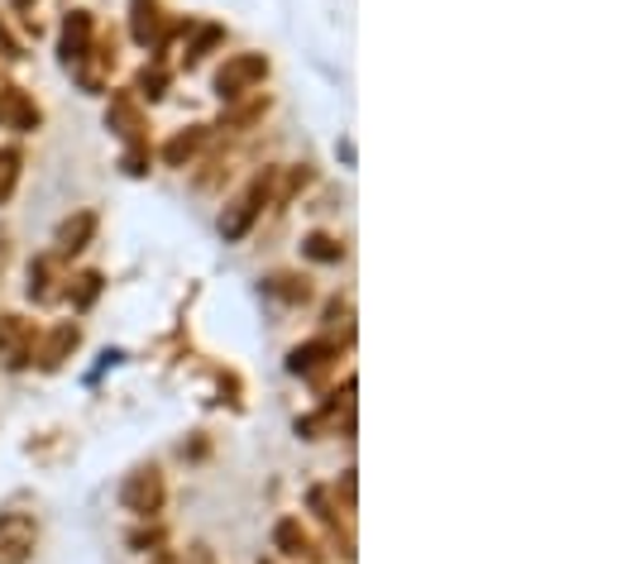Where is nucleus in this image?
Masks as SVG:
<instances>
[{"instance_id": "f257e3e1", "label": "nucleus", "mask_w": 617, "mask_h": 564, "mask_svg": "<svg viewBox=\"0 0 617 564\" xmlns=\"http://www.w3.org/2000/svg\"><path fill=\"white\" fill-rule=\"evenodd\" d=\"M268 196H273V173H259L249 187L235 196V206L226 216H220V234H226V244H235V240H244L249 234V226L259 220V211L268 206Z\"/></svg>"}, {"instance_id": "f03ea898", "label": "nucleus", "mask_w": 617, "mask_h": 564, "mask_svg": "<svg viewBox=\"0 0 617 564\" xmlns=\"http://www.w3.org/2000/svg\"><path fill=\"white\" fill-rule=\"evenodd\" d=\"M268 77V58L264 54H235L220 62V72H216V91H220V101H240L249 96L259 82Z\"/></svg>"}, {"instance_id": "7ed1b4c3", "label": "nucleus", "mask_w": 617, "mask_h": 564, "mask_svg": "<svg viewBox=\"0 0 617 564\" xmlns=\"http://www.w3.org/2000/svg\"><path fill=\"white\" fill-rule=\"evenodd\" d=\"M163 497H168V488H163V474H159L153 464L135 469V474L121 483V507L135 511V517H159V511H163Z\"/></svg>"}, {"instance_id": "20e7f679", "label": "nucleus", "mask_w": 617, "mask_h": 564, "mask_svg": "<svg viewBox=\"0 0 617 564\" xmlns=\"http://www.w3.org/2000/svg\"><path fill=\"white\" fill-rule=\"evenodd\" d=\"M34 545H38L34 517H24V511H5V517H0V564H30Z\"/></svg>"}, {"instance_id": "39448f33", "label": "nucleus", "mask_w": 617, "mask_h": 564, "mask_svg": "<svg viewBox=\"0 0 617 564\" xmlns=\"http://www.w3.org/2000/svg\"><path fill=\"white\" fill-rule=\"evenodd\" d=\"M34 364V325L24 316H0V369H24Z\"/></svg>"}, {"instance_id": "423d86ee", "label": "nucleus", "mask_w": 617, "mask_h": 564, "mask_svg": "<svg viewBox=\"0 0 617 564\" xmlns=\"http://www.w3.org/2000/svg\"><path fill=\"white\" fill-rule=\"evenodd\" d=\"M82 345V331H77L72 321H62V325H54V331L44 335V345L34 349V359H38V369L44 373H54V369H62V364L72 359V349Z\"/></svg>"}, {"instance_id": "0eeeda50", "label": "nucleus", "mask_w": 617, "mask_h": 564, "mask_svg": "<svg viewBox=\"0 0 617 564\" xmlns=\"http://www.w3.org/2000/svg\"><path fill=\"white\" fill-rule=\"evenodd\" d=\"M91 30H96V24H91L87 10H72V15L62 20L58 54H62V62H68V68H82V62H87V54H91Z\"/></svg>"}, {"instance_id": "6e6552de", "label": "nucleus", "mask_w": 617, "mask_h": 564, "mask_svg": "<svg viewBox=\"0 0 617 564\" xmlns=\"http://www.w3.org/2000/svg\"><path fill=\"white\" fill-rule=\"evenodd\" d=\"M106 129H115L125 143H144V115H139V101L129 96V91H115V96H111Z\"/></svg>"}, {"instance_id": "1a4fd4ad", "label": "nucleus", "mask_w": 617, "mask_h": 564, "mask_svg": "<svg viewBox=\"0 0 617 564\" xmlns=\"http://www.w3.org/2000/svg\"><path fill=\"white\" fill-rule=\"evenodd\" d=\"M91 234H96V216L91 211H77L58 226V240H54V258H72L82 254V249L91 244Z\"/></svg>"}, {"instance_id": "9d476101", "label": "nucleus", "mask_w": 617, "mask_h": 564, "mask_svg": "<svg viewBox=\"0 0 617 564\" xmlns=\"http://www.w3.org/2000/svg\"><path fill=\"white\" fill-rule=\"evenodd\" d=\"M331 359H335V345H331V339H307V345H297L293 354H287V369L301 373V378H317Z\"/></svg>"}, {"instance_id": "9b49d317", "label": "nucleus", "mask_w": 617, "mask_h": 564, "mask_svg": "<svg viewBox=\"0 0 617 564\" xmlns=\"http://www.w3.org/2000/svg\"><path fill=\"white\" fill-rule=\"evenodd\" d=\"M206 143V125H192V129H182V135H173L163 143V163L168 168H187L192 163V153Z\"/></svg>"}, {"instance_id": "f8f14e48", "label": "nucleus", "mask_w": 617, "mask_h": 564, "mask_svg": "<svg viewBox=\"0 0 617 564\" xmlns=\"http://www.w3.org/2000/svg\"><path fill=\"white\" fill-rule=\"evenodd\" d=\"M159 0H135L129 5V34H135V44H144L149 48L153 38H159Z\"/></svg>"}, {"instance_id": "ddd939ff", "label": "nucleus", "mask_w": 617, "mask_h": 564, "mask_svg": "<svg viewBox=\"0 0 617 564\" xmlns=\"http://www.w3.org/2000/svg\"><path fill=\"white\" fill-rule=\"evenodd\" d=\"M220 44H226V30H220V24H196V34L187 38V48H182V62L196 68V62L212 54V48H220Z\"/></svg>"}, {"instance_id": "4468645a", "label": "nucleus", "mask_w": 617, "mask_h": 564, "mask_svg": "<svg viewBox=\"0 0 617 564\" xmlns=\"http://www.w3.org/2000/svg\"><path fill=\"white\" fill-rule=\"evenodd\" d=\"M273 545H278L283 555H293V560L311 555V536L301 531V521H297V517H287V521H278V527H273Z\"/></svg>"}, {"instance_id": "2eb2a0df", "label": "nucleus", "mask_w": 617, "mask_h": 564, "mask_svg": "<svg viewBox=\"0 0 617 564\" xmlns=\"http://www.w3.org/2000/svg\"><path fill=\"white\" fill-rule=\"evenodd\" d=\"M96 297H101V273H96V268L77 273V278L68 283V301H72L77 311H87V307H91V301H96Z\"/></svg>"}, {"instance_id": "dca6fc26", "label": "nucleus", "mask_w": 617, "mask_h": 564, "mask_svg": "<svg viewBox=\"0 0 617 564\" xmlns=\"http://www.w3.org/2000/svg\"><path fill=\"white\" fill-rule=\"evenodd\" d=\"M301 254H307V258H317V264H340V258H345V244L317 230V234H307V244H301Z\"/></svg>"}, {"instance_id": "f3484780", "label": "nucleus", "mask_w": 617, "mask_h": 564, "mask_svg": "<svg viewBox=\"0 0 617 564\" xmlns=\"http://www.w3.org/2000/svg\"><path fill=\"white\" fill-rule=\"evenodd\" d=\"M168 91V72L153 62V68H139V77H135V101H159Z\"/></svg>"}, {"instance_id": "a211bd4d", "label": "nucleus", "mask_w": 617, "mask_h": 564, "mask_svg": "<svg viewBox=\"0 0 617 564\" xmlns=\"http://www.w3.org/2000/svg\"><path fill=\"white\" fill-rule=\"evenodd\" d=\"M20 149H0V206L15 196V182H20Z\"/></svg>"}, {"instance_id": "6ab92c4d", "label": "nucleus", "mask_w": 617, "mask_h": 564, "mask_svg": "<svg viewBox=\"0 0 617 564\" xmlns=\"http://www.w3.org/2000/svg\"><path fill=\"white\" fill-rule=\"evenodd\" d=\"M268 292L273 297H283V301H307L311 297V287H307V278H293V273H278V278H268Z\"/></svg>"}, {"instance_id": "aec40b11", "label": "nucleus", "mask_w": 617, "mask_h": 564, "mask_svg": "<svg viewBox=\"0 0 617 564\" xmlns=\"http://www.w3.org/2000/svg\"><path fill=\"white\" fill-rule=\"evenodd\" d=\"M48 268H54V258H38L30 268V297H38V301L48 297Z\"/></svg>"}, {"instance_id": "412c9836", "label": "nucleus", "mask_w": 617, "mask_h": 564, "mask_svg": "<svg viewBox=\"0 0 617 564\" xmlns=\"http://www.w3.org/2000/svg\"><path fill=\"white\" fill-rule=\"evenodd\" d=\"M144 163H149V143H129V153H125V173H129V177H144V173H149Z\"/></svg>"}, {"instance_id": "4be33fe9", "label": "nucleus", "mask_w": 617, "mask_h": 564, "mask_svg": "<svg viewBox=\"0 0 617 564\" xmlns=\"http://www.w3.org/2000/svg\"><path fill=\"white\" fill-rule=\"evenodd\" d=\"M311 507L321 511V521H331V527H335V507H331V493H325V488H311Z\"/></svg>"}, {"instance_id": "5701e85b", "label": "nucleus", "mask_w": 617, "mask_h": 564, "mask_svg": "<svg viewBox=\"0 0 617 564\" xmlns=\"http://www.w3.org/2000/svg\"><path fill=\"white\" fill-rule=\"evenodd\" d=\"M0 58H20V44H15V38H10V30H5V24H0Z\"/></svg>"}, {"instance_id": "b1692460", "label": "nucleus", "mask_w": 617, "mask_h": 564, "mask_svg": "<svg viewBox=\"0 0 617 564\" xmlns=\"http://www.w3.org/2000/svg\"><path fill=\"white\" fill-rule=\"evenodd\" d=\"M182 564H216V555H212L206 545H192V550H187V560H182Z\"/></svg>"}, {"instance_id": "393cba45", "label": "nucleus", "mask_w": 617, "mask_h": 564, "mask_svg": "<svg viewBox=\"0 0 617 564\" xmlns=\"http://www.w3.org/2000/svg\"><path fill=\"white\" fill-rule=\"evenodd\" d=\"M340 497H345V507H354V469L340 479Z\"/></svg>"}, {"instance_id": "a878e982", "label": "nucleus", "mask_w": 617, "mask_h": 564, "mask_svg": "<svg viewBox=\"0 0 617 564\" xmlns=\"http://www.w3.org/2000/svg\"><path fill=\"white\" fill-rule=\"evenodd\" d=\"M153 564H173V560H168V555H159V560H153Z\"/></svg>"}]
</instances>
